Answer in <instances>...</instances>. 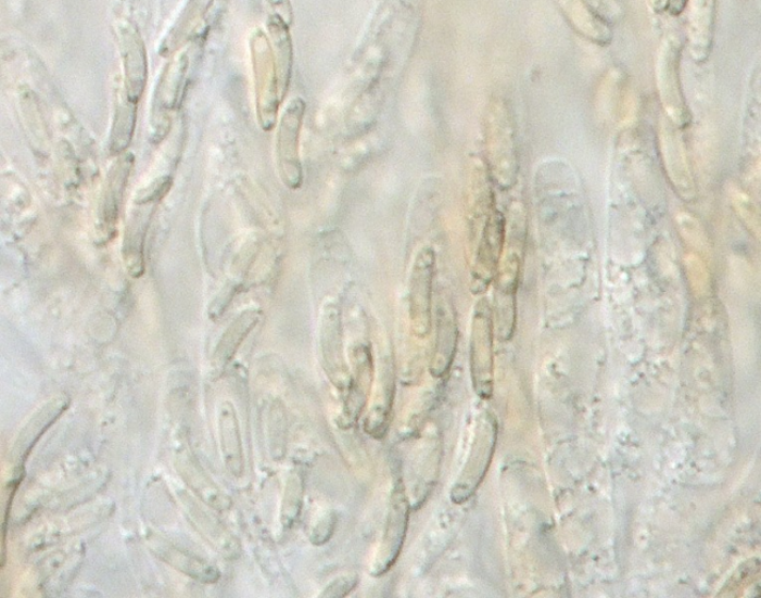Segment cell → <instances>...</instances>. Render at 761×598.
Here are the masks:
<instances>
[{
	"label": "cell",
	"instance_id": "cell-1",
	"mask_svg": "<svg viewBox=\"0 0 761 598\" xmlns=\"http://www.w3.org/2000/svg\"><path fill=\"white\" fill-rule=\"evenodd\" d=\"M305 113V103L294 100L284 113L278 131L277 156L279 170L289 189L297 190L303 182V168L300 158V136Z\"/></svg>",
	"mask_w": 761,
	"mask_h": 598
},
{
	"label": "cell",
	"instance_id": "cell-2",
	"mask_svg": "<svg viewBox=\"0 0 761 598\" xmlns=\"http://www.w3.org/2000/svg\"><path fill=\"white\" fill-rule=\"evenodd\" d=\"M434 270L436 254L426 247L415 258L409 283L410 318L415 332L421 336L429 334L432 326Z\"/></svg>",
	"mask_w": 761,
	"mask_h": 598
},
{
	"label": "cell",
	"instance_id": "cell-3",
	"mask_svg": "<svg viewBox=\"0 0 761 598\" xmlns=\"http://www.w3.org/2000/svg\"><path fill=\"white\" fill-rule=\"evenodd\" d=\"M409 509L405 486L398 481L393 489L383 538L376 562L372 564L371 575H383L392 569L398 559L407 535Z\"/></svg>",
	"mask_w": 761,
	"mask_h": 598
},
{
	"label": "cell",
	"instance_id": "cell-4",
	"mask_svg": "<svg viewBox=\"0 0 761 598\" xmlns=\"http://www.w3.org/2000/svg\"><path fill=\"white\" fill-rule=\"evenodd\" d=\"M681 46L674 39L663 41L657 63V84L665 110L674 118H685L686 105L681 89Z\"/></svg>",
	"mask_w": 761,
	"mask_h": 598
},
{
	"label": "cell",
	"instance_id": "cell-5",
	"mask_svg": "<svg viewBox=\"0 0 761 598\" xmlns=\"http://www.w3.org/2000/svg\"><path fill=\"white\" fill-rule=\"evenodd\" d=\"M504 241V222L498 213L493 214L483 228L472 271L473 293H483L498 265Z\"/></svg>",
	"mask_w": 761,
	"mask_h": 598
},
{
	"label": "cell",
	"instance_id": "cell-6",
	"mask_svg": "<svg viewBox=\"0 0 761 598\" xmlns=\"http://www.w3.org/2000/svg\"><path fill=\"white\" fill-rule=\"evenodd\" d=\"M718 0H688V44L696 64L708 60L713 42Z\"/></svg>",
	"mask_w": 761,
	"mask_h": 598
},
{
	"label": "cell",
	"instance_id": "cell-7",
	"mask_svg": "<svg viewBox=\"0 0 761 598\" xmlns=\"http://www.w3.org/2000/svg\"><path fill=\"white\" fill-rule=\"evenodd\" d=\"M340 313L337 306L326 311L321 332V348L326 373L339 389H344L351 382L343 357V340H341Z\"/></svg>",
	"mask_w": 761,
	"mask_h": 598
},
{
	"label": "cell",
	"instance_id": "cell-8",
	"mask_svg": "<svg viewBox=\"0 0 761 598\" xmlns=\"http://www.w3.org/2000/svg\"><path fill=\"white\" fill-rule=\"evenodd\" d=\"M436 316L437 336L432 372L434 376L441 377L452 366L458 343V320L452 301L441 300Z\"/></svg>",
	"mask_w": 761,
	"mask_h": 598
},
{
	"label": "cell",
	"instance_id": "cell-9",
	"mask_svg": "<svg viewBox=\"0 0 761 598\" xmlns=\"http://www.w3.org/2000/svg\"><path fill=\"white\" fill-rule=\"evenodd\" d=\"M491 317L485 301H480L473 311L471 332V370L473 382L480 377L490 359Z\"/></svg>",
	"mask_w": 761,
	"mask_h": 598
},
{
	"label": "cell",
	"instance_id": "cell-10",
	"mask_svg": "<svg viewBox=\"0 0 761 598\" xmlns=\"http://www.w3.org/2000/svg\"><path fill=\"white\" fill-rule=\"evenodd\" d=\"M356 379L351 383V391L347 404V417L352 421L359 416L366 404V394L371 382V359L366 347L356 352Z\"/></svg>",
	"mask_w": 761,
	"mask_h": 598
},
{
	"label": "cell",
	"instance_id": "cell-11",
	"mask_svg": "<svg viewBox=\"0 0 761 598\" xmlns=\"http://www.w3.org/2000/svg\"><path fill=\"white\" fill-rule=\"evenodd\" d=\"M130 166L131 162H129V157H127L121 163L118 162V165L114 168L112 180L109 182V191L106 192L107 196L105 199L106 207L104 212L105 221L107 224L112 225V222L116 220L117 206L121 201L124 186H126L128 176L130 175Z\"/></svg>",
	"mask_w": 761,
	"mask_h": 598
},
{
	"label": "cell",
	"instance_id": "cell-12",
	"mask_svg": "<svg viewBox=\"0 0 761 598\" xmlns=\"http://www.w3.org/2000/svg\"><path fill=\"white\" fill-rule=\"evenodd\" d=\"M304 498V479L300 471L289 476L283 505V523L291 529L301 514Z\"/></svg>",
	"mask_w": 761,
	"mask_h": 598
},
{
	"label": "cell",
	"instance_id": "cell-13",
	"mask_svg": "<svg viewBox=\"0 0 761 598\" xmlns=\"http://www.w3.org/2000/svg\"><path fill=\"white\" fill-rule=\"evenodd\" d=\"M256 321L257 317L254 313L246 314L236 321V325L232 326L225 335V339L219 348L223 359H228L231 357L232 352H236L242 340H244V336L248 334V332H250L255 327Z\"/></svg>",
	"mask_w": 761,
	"mask_h": 598
},
{
	"label": "cell",
	"instance_id": "cell-14",
	"mask_svg": "<svg viewBox=\"0 0 761 598\" xmlns=\"http://www.w3.org/2000/svg\"><path fill=\"white\" fill-rule=\"evenodd\" d=\"M357 584V576L355 575H347L340 577L332 582V584L324 590V593L320 595L321 597H344L346 596L351 590L354 589V587Z\"/></svg>",
	"mask_w": 761,
	"mask_h": 598
},
{
	"label": "cell",
	"instance_id": "cell-15",
	"mask_svg": "<svg viewBox=\"0 0 761 598\" xmlns=\"http://www.w3.org/2000/svg\"><path fill=\"white\" fill-rule=\"evenodd\" d=\"M335 518L334 516H329L319 521V524L314 529L313 535H310V542L314 545H322L328 543L334 532Z\"/></svg>",
	"mask_w": 761,
	"mask_h": 598
},
{
	"label": "cell",
	"instance_id": "cell-16",
	"mask_svg": "<svg viewBox=\"0 0 761 598\" xmlns=\"http://www.w3.org/2000/svg\"><path fill=\"white\" fill-rule=\"evenodd\" d=\"M687 3L688 0H665L664 10L676 17L686 10Z\"/></svg>",
	"mask_w": 761,
	"mask_h": 598
}]
</instances>
